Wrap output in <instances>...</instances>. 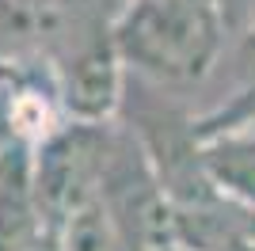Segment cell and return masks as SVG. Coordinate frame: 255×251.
<instances>
[{"mask_svg":"<svg viewBox=\"0 0 255 251\" xmlns=\"http://www.w3.org/2000/svg\"><path fill=\"white\" fill-rule=\"evenodd\" d=\"M115 50L156 80H194L221 50V15L210 0H129L118 15Z\"/></svg>","mask_w":255,"mask_h":251,"instance_id":"obj_1","label":"cell"},{"mask_svg":"<svg viewBox=\"0 0 255 251\" xmlns=\"http://www.w3.org/2000/svg\"><path fill=\"white\" fill-rule=\"evenodd\" d=\"M107 148H111L107 137L88 122L53 133L38 148V156L31 160V183L42 225L50 232H57L65 217H73L80 206H88L99 194Z\"/></svg>","mask_w":255,"mask_h":251,"instance_id":"obj_2","label":"cell"},{"mask_svg":"<svg viewBox=\"0 0 255 251\" xmlns=\"http://www.w3.org/2000/svg\"><path fill=\"white\" fill-rule=\"evenodd\" d=\"M65 103L80 122L96 126L118 103V50L115 38L80 42L61 65Z\"/></svg>","mask_w":255,"mask_h":251,"instance_id":"obj_3","label":"cell"},{"mask_svg":"<svg viewBox=\"0 0 255 251\" xmlns=\"http://www.w3.org/2000/svg\"><path fill=\"white\" fill-rule=\"evenodd\" d=\"M46 232L31 183V156L23 148L0 152V251H23Z\"/></svg>","mask_w":255,"mask_h":251,"instance_id":"obj_4","label":"cell"},{"mask_svg":"<svg viewBox=\"0 0 255 251\" xmlns=\"http://www.w3.org/2000/svg\"><path fill=\"white\" fill-rule=\"evenodd\" d=\"M57 251H137V244L129 240L111 206L96 194L73 217H65V225L57 229Z\"/></svg>","mask_w":255,"mask_h":251,"instance_id":"obj_5","label":"cell"},{"mask_svg":"<svg viewBox=\"0 0 255 251\" xmlns=\"http://www.w3.org/2000/svg\"><path fill=\"white\" fill-rule=\"evenodd\" d=\"M202 171L225 194L255 206V137H221L206 145Z\"/></svg>","mask_w":255,"mask_h":251,"instance_id":"obj_6","label":"cell"},{"mask_svg":"<svg viewBox=\"0 0 255 251\" xmlns=\"http://www.w3.org/2000/svg\"><path fill=\"white\" fill-rule=\"evenodd\" d=\"M31 34V15L19 0H0V53L15 50Z\"/></svg>","mask_w":255,"mask_h":251,"instance_id":"obj_7","label":"cell"},{"mask_svg":"<svg viewBox=\"0 0 255 251\" xmlns=\"http://www.w3.org/2000/svg\"><path fill=\"white\" fill-rule=\"evenodd\" d=\"M23 251H57V232H50V229H46L42 236H38V240L31 244V248H23Z\"/></svg>","mask_w":255,"mask_h":251,"instance_id":"obj_8","label":"cell"}]
</instances>
